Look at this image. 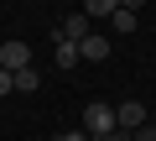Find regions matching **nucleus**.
I'll return each instance as SVG.
<instances>
[{
  "label": "nucleus",
  "instance_id": "1",
  "mask_svg": "<svg viewBox=\"0 0 156 141\" xmlns=\"http://www.w3.org/2000/svg\"><path fill=\"white\" fill-rule=\"evenodd\" d=\"M78 125H83L94 141H99V136H109V131H115V105H104V99H89V105H83V115H78Z\"/></svg>",
  "mask_w": 156,
  "mask_h": 141
},
{
  "label": "nucleus",
  "instance_id": "2",
  "mask_svg": "<svg viewBox=\"0 0 156 141\" xmlns=\"http://www.w3.org/2000/svg\"><path fill=\"white\" fill-rule=\"evenodd\" d=\"M0 68H11V73L31 68V42H0Z\"/></svg>",
  "mask_w": 156,
  "mask_h": 141
},
{
  "label": "nucleus",
  "instance_id": "3",
  "mask_svg": "<svg viewBox=\"0 0 156 141\" xmlns=\"http://www.w3.org/2000/svg\"><path fill=\"white\" fill-rule=\"evenodd\" d=\"M115 125H120V131H140V125H146V105H140V99L115 105Z\"/></svg>",
  "mask_w": 156,
  "mask_h": 141
},
{
  "label": "nucleus",
  "instance_id": "4",
  "mask_svg": "<svg viewBox=\"0 0 156 141\" xmlns=\"http://www.w3.org/2000/svg\"><path fill=\"white\" fill-rule=\"evenodd\" d=\"M52 42H57V47H52V58H57V68H73V63H83V52H78V42H68V37H62V26L52 32Z\"/></svg>",
  "mask_w": 156,
  "mask_h": 141
},
{
  "label": "nucleus",
  "instance_id": "5",
  "mask_svg": "<svg viewBox=\"0 0 156 141\" xmlns=\"http://www.w3.org/2000/svg\"><path fill=\"white\" fill-rule=\"evenodd\" d=\"M109 42H115V37H99V32H94V37H83V42H78L83 63H104V58H109Z\"/></svg>",
  "mask_w": 156,
  "mask_h": 141
},
{
  "label": "nucleus",
  "instance_id": "6",
  "mask_svg": "<svg viewBox=\"0 0 156 141\" xmlns=\"http://www.w3.org/2000/svg\"><path fill=\"white\" fill-rule=\"evenodd\" d=\"M62 37H68V42H83V37H94V21H89L83 11H73V16L62 21Z\"/></svg>",
  "mask_w": 156,
  "mask_h": 141
},
{
  "label": "nucleus",
  "instance_id": "7",
  "mask_svg": "<svg viewBox=\"0 0 156 141\" xmlns=\"http://www.w3.org/2000/svg\"><path fill=\"white\" fill-rule=\"evenodd\" d=\"M120 11V0H83V16L89 21H99V16H115Z\"/></svg>",
  "mask_w": 156,
  "mask_h": 141
},
{
  "label": "nucleus",
  "instance_id": "8",
  "mask_svg": "<svg viewBox=\"0 0 156 141\" xmlns=\"http://www.w3.org/2000/svg\"><path fill=\"white\" fill-rule=\"evenodd\" d=\"M109 26H115V37H130V32H135V11H125V6H120V11L109 16Z\"/></svg>",
  "mask_w": 156,
  "mask_h": 141
},
{
  "label": "nucleus",
  "instance_id": "9",
  "mask_svg": "<svg viewBox=\"0 0 156 141\" xmlns=\"http://www.w3.org/2000/svg\"><path fill=\"white\" fill-rule=\"evenodd\" d=\"M37 84H42V79H37V63L16 73V89H21V94H37Z\"/></svg>",
  "mask_w": 156,
  "mask_h": 141
},
{
  "label": "nucleus",
  "instance_id": "10",
  "mask_svg": "<svg viewBox=\"0 0 156 141\" xmlns=\"http://www.w3.org/2000/svg\"><path fill=\"white\" fill-rule=\"evenodd\" d=\"M57 141H94V136H89V131H83V125H73V131H62V136H57Z\"/></svg>",
  "mask_w": 156,
  "mask_h": 141
},
{
  "label": "nucleus",
  "instance_id": "11",
  "mask_svg": "<svg viewBox=\"0 0 156 141\" xmlns=\"http://www.w3.org/2000/svg\"><path fill=\"white\" fill-rule=\"evenodd\" d=\"M16 89V73H11V68H0V94H11Z\"/></svg>",
  "mask_w": 156,
  "mask_h": 141
},
{
  "label": "nucleus",
  "instance_id": "12",
  "mask_svg": "<svg viewBox=\"0 0 156 141\" xmlns=\"http://www.w3.org/2000/svg\"><path fill=\"white\" fill-rule=\"evenodd\" d=\"M130 141H156V125H140V131H130Z\"/></svg>",
  "mask_w": 156,
  "mask_h": 141
},
{
  "label": "nucleus",
  "instance_id": "13",
  "mask_svg": "<svg viewBox=\"0 0 156 141\" xmlns=\"http://www.w3.org/2000/svg\"><path fill=\"white\" fill-rule=\"evenodd\" d=\"M99 141H130V131H120V125H115V131H109V136H99Z\"/></svg>",
  "mask_w": 156,
  "mask_h": 141
},
{
  "label": "nucleus",
  "instance_id": "14",
  "mask_svg": "<svg viewBox=\"0 0 156 141\" xmlns=\"http://www.w3.org/2000/svg\"><path fill=\"white\" fill-rule=\"evenodd\" d=\"M120 6H125V11H140V6H146V0H120Z\"/></svg>",
  "mask_w": 156,
  "mask_h": 141
}]
</instances>
